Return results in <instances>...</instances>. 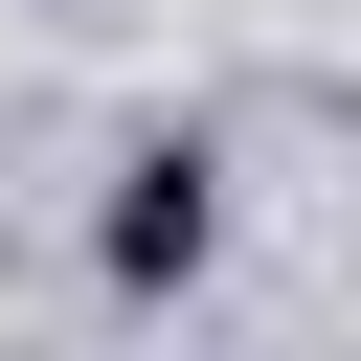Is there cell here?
<instances>
[{"mask_svg":"<svg viewBox=\"0 0 361 361\" xmlns=\"http://www.w3.org/2000/svg\"><path fill=\"white\" fill-rule=\"evenodd\" d=\"M203 248H226V158H203V135H135L113 203H90V271H113V293H180Z\"/></svg>","mask_w":361,"mask_h":361,"instance_id":"cell-1","label":"cell"}]
</instances>
